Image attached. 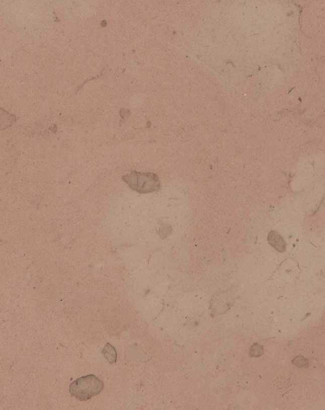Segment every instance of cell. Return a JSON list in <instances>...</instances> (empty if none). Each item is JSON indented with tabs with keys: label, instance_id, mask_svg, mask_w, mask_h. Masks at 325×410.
Segmentation results:
<instances>
[{
	"label": "cell",
	"instance_id": "1",
	"mask_svg": "<svg viewBox=\"0 0 325 410\" xmlns=\"http://www.w3.org/2000/svg\"><path fill=\"white\" fill-rule=\"evenodd\" d=\"M103 389V382L96 375H90L74 381L70 385L69 392L72 396L85 401L100 394Z\"/></svg>",
	"mask_w": 325,
	"mask_h": 410
},
{
	"label": "cell",
	"instance_id": "2",
	"mask_svg": "<svg viewBox=\"0 0 325 410\" xmlns=\"http://www.w3.org/2000/svg\"><path fill=\"white\" fill-rule=\"evenodd\" d=\"M123 179L131 188L139 193H152L160 188L158 177L154 174L132 172Z\"/></svg>",
	"mask_w": 325,
	"mask_h": 410
},
{
	"label": "cell",
	"instance_id": "3",
	"mask_svg": "<svg viewBox=\"0 0 325 410\" xmlns=\"http://www.w3.org/2000/svg\"><path fill=\"white\" fill-rule=\"evenodd\" d=\"M269 243L276 251L283 253L286 251V242L281 235L277 232L271 231L268 235Z\"/></svg>",
	"mask_w": 325,
	"mask_h": 410
},
{
	"label": "cell",
	"instance_id": "4",
	"mask_svg": "<svg viewBox=\"0 0 325 410\" xmlns=\"http://www.w3.org/2000/svg\"><path fill=\"white\" fill-rule=\"evenodd\" d=\"M16 120L15 116L0 108V130H6L11 127Z\"/></svg>",
	"mask_w": 325,
	"mask_h": 410
},
{
	"label": "cell",
	"instance_id": "5",
	"mask_svg": "<svg viewBox=\"0 0 325 410\" xmlns=\"http://www.w3.org/2000/svg\"><path fill=\"white\" fill-rule=\"evenodd\" d=\"M103 354L104 358L108 360L109 363L113 364L116 362L117 354H116L115 349L114 348L111 344L109 343L106 344V345L103 349Z\"/></svg>",
	"mask_w": 325,
	"mask_h": 410
},
{
	"label": "cell",
	"instance_id": "6",
	"mask_svg": "<svg viewBox=\"0 0 325 410\" xmlns=\"http://www.w3.org/2000/svg\"><path fill=\"white\" fill-rule=\"evenodd\" d=\"M249 354L251 357H260L264 354L263 347L261 346L260 344H255L250 349Z\"/></svg>",
	"mask_w": 325,
	"mask_h": 410
},
{
	"label": "cell",
	"instance_id": "7",
	"mask_svg": "<svg viewBox=\"0 0 325 410\" xmlns=\"http://www.w3.org/2000/svg\"><path fill=\"white\" fill-rule=\"evenodd\" d=\"M293 363L300 368L307 367V366H309V363H308L307 359L300 356H297V357L293 359Z\"/></svg>",
	"mask_w": 325,
	"mask_h": 410
}]
</instances>
